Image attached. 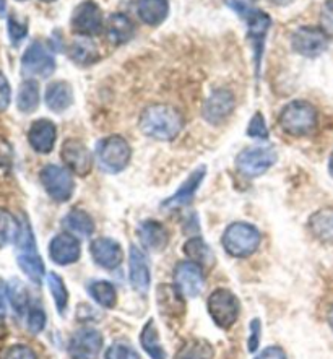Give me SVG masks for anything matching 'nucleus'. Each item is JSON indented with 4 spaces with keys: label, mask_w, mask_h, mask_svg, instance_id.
Masks as SVG:
<instances>
[{
    "label": "nucleus",
    "mask_w": 333,
    "mask_h": 359,
    "mask_svg": "<svg viewBox=\"0 0 333 359\" xmlns=\"http://www.w3.org/2000/svg\"><path fill=\"white\" fill-rule=\"evenodd\" d=\"M182 114L169 104H151L142 112L140 130L155 140L169 142L182 130Z\"/></svg>",
    "instance_id": "1"
},
{
    "label": "nucleus",
    "mask_w": 333,
    "mask_h": 359,
    "mask_svg": "<svg viewBox=\"0 0 333 359\" xmlns=\"http://www.w3.org/2000/svg\"><path fill=\"white\" fill-rule=\"evenodd\" d=\"M18 255L17 264L25 275L36 285H41L44 278V264L41 260L38 250H36V241L33 229L27 219L20 223V231L17 236Z\"/></svg>",
    "instance_id": "2"
},
{
    "label": "nucleus",
    "mask_w": 333,
    "mask_h": 359,
    "mask_svg": "<svg viewBox=\"0 0 333 359\" xmlns=\"http://www.w3.org/2000/svg\"><path fill=\"white\" fill-rule=\"evenodd\" d=\"M317 121L315 107L307 101H291L280 114L281 129L293 137L309 135L315 130Z\"/></svg>",
    "instance_id": "3"
},
{
    "label": "nucleus",
    "mask_w": 333,
    "mask_h": 359,
    "mask_svg": "<svg viewBox=\"0 0 333 359\" xmlns=\"http://www.w3.org/2000/svg\"><path fill=\"white\" fill-rule=\"evenodd\" d=\"M223 248L226 252L236 259H245L252 255L260 245L259 229L249 223H233L229 224L223 234Z\"/></svg>",
    "instance_id": "4"
},
{
    "label": "nucleus",
    "mask_w": 333,
    "mask_h": 359,
    "mask_svg": "<svg viewBox=\"0 0 333 359\" xmlns=\"http://www.w3.org/2000/svg\"><path fill=\"white\" fill-rule=\"evenodd\" d=\"M229 7L234 8L236 12H238V15H240V17L244 18L245 25H247V38L254 46L255 64H257V70H259L266 33H269V29L271 27V18L265 12H262V10L252 8L243 2H238V0L229 2Z\"/></svg>",
    "instance_id": "5"
},
{
    "label": "nucleus",
    "mask_w": 333,
    "mask_h": 359,
    "mask_svg": "<svg viewBox=\"0 0 333 359\" xmlns=\"http://www.w3.org/2000/svg\"><path fill=\"white\" fill-rule=\"evenodd\" d=\"M96 158L102 171L117 174L129 166L132 150L125 138L111 135L101 140L96 147Z\"/></svg>",
    "instance_id": "6"
},
{
    "label": "nucleus",
    "mask_w": 333,
    "mask_h": 359,
    "mask_svg": "<svg viewBox=\"0 0 333 359\" xmlns=\"http://www.w3.org/2000/svg\"><path fill=\"white\" fill-rule=\"evenodd\" d=\"M207 309L215 325L223 328V330H228L238 320L240 306L233 291L222 288L210 294Z\"/></svg>",
    "instance_id": "7"
},
{
    "label": "nucleus",
    "mask_w": 333,
    "mask_h": 359,
    "mask_svg": "<svg viewBox=\"0 0 333 359\" xmlns=\"http://www.w3.org/2000/svg\"><path fill=\"white\" fill-rule=\"evenodd\" d=\"M55 70V59L54 54L50 53L49 46L44 44L43 41H34L29 48L25 50L22 59V72L29 80L33 76L38 79H48L54 74Z\"/></svg>",
    "instance_id": "8"
},
{
    "label": "nucleus",
    "mask_w": 333,
    "mask_h": 359,
    "mask_svg": "<svg viewBox=\"0 0 333 359\" xmlns=\"http://www.w3.org/2000/svg\"><path fill=\"white\" fill-rule=\"evenodd\" d=\"M276 163V151L270 147L245 148L236 158V168L247 177L262 176Z\"/></svg>",
    "instance_id": "9"
},
{
    "label": "nucleus",
    "mask_w": 333,
    "mask_h": 359,
    "mask_svg": "<svg viewBox=\"0 0 333 359\" xmlns=\"http://www.w3.org/2000/svg\"><path fill=\"white\" fill-rule=\"evenodd\" d=\"M39 179L43 187L46 189V192L55 202H69L72 196H74L75 182L72 174L69 172V169L59 168L55 164H49V166H46L41 171Z\"/></svg>",
    "instance_id": "10"
},
{
    "label": "nucleus",
    "mask_w": 333,
    "mask_h": 359,
    "mask_svg": "<svg viewBox=\"0 0 333 359\" xmlns=\"http://www.w3.org/2000/svg\"><path fill=\"white\" fill-rule=\"evenodd\" d=\"M72 32L85 38H91L102 32V12L93 0H85L74 10L70 20Z\"/></svg>",
    "instance_id": "11"
},
{
    "label": "nucleus",
    "mask_w": 333,
    "mask_h": 359,
    "mask_svg": "<svg viewBox=\"0 0 333 359\" xmlns=\"http://www.w3.org/2000/svg\"><path fill=\"white\" fill-rule=\"evenodd\" d=\"M205 275L202 265L192 260L179 262L174 269V286L181 291L184 297H197L202 293Z\"/></svg>",
    "instance_id": "12"
},
{
    "label": "nucleus",
    "mask_w": 333,
    "mask_h": 359,
    "mask_svg": "<svg viewBox=\"0 0 333 359\" xmlns=\"http://www.w3.org/2000/svg\"><path fill=\"white\" fill-rule=\"evenodd\" d=\"M291 46L298 54L314 59L325 53L327 46H329V36L322 32V28L301 27L293 33Z\"/></svg>",
    "instance_id": "13"
},
{
    "label": "nucleus",
    "mask_w": 333,
    "mask_h": 359,
    "mask_svg": "<svg viewBox=\"0 0 333 359\" xmlns=\"http://www.w3.org/2000/svg\"><path fill=\"white\" fill-rule=\"evenodd\" d=\"M102 335L91 327H83L74 333L69 343L70 359H96L102 350Z\"/></svg>",
    "instance_id": "14"
},
{
    "label": "nucleus",
    "mask_w": 333,
    "mask_h": 359,
    "mask_svg": "<svg viewBox=\"0 0 333 359\" xmlns=\"http://www.w3.org/2000/svg\"><path fill=\"white\" fill-rule=\"evenodd\" d=\"M60 158H62L67 169L80 177L88 176L93 169V155L85 147L83 142L75 140V138H69L64 142Z\"/></svg>",
    "instance_id": "15"
},
{
    "label": "nucleus",
    "mask_w": 333,
    "mask_h": 359,
    "mask_svg": "<svg viewBox=\"0 0 333 359\" xmlns=\"http://www.w3.org/2000/svg\"><path fill=\"white\" fill-rule=\"evenodd\" d=\"M234 95L229 90H215L205 101L202 114L203 119L210 124L218 126L231 116L234 111Z\"/></svg>",
    "instance_id": "16"
},
{
    "label": "nucleus",
    "mask_w": 333,
    "mask_h": 359,
    "mask_svg": "<svg viewBox=\"0 0 333 359\" xmlns=\"http://www.w3.org/2000/svg\"><path fill=\"white\" fill-rule=\"evenodd\" d=\"M129 278L132 288L140 294H147L151 285L150 262L142 249L137 245H130L129 252Z\"/></svg>",
    "instance_id": "17"
},
{
    "label": "nucleus",
    "mask_w": 333,
    "mask_h": 359,
    "mask_svg": "<svg viewBox=\"0 0 333 359\" xmlns=\"http://www.w3.org/2000/svg\"><path fill=\"white\" fill-rule=\"evenodd\" d=\"M90 252L95 264H98L106 270H116L124 260L121 244L111 238L95 239L90 245Z\"/></svg>",
    "instance_id": "18"
},
{
    "label": "nucleus",
    "mask_w": 333,
    "mask_h": 359,
    "mask_svg": "<svg viewBox=\"0 0 333 359\" xmlns=\"http://www.w3.org/2000/svg\"><path fill=\"white\" fill-rule=\"evenodd\" d=\"M81 248L80 241L75 234L62 233L57 234L49 244V255L54 264L57 265H72L80 259Z\"/></svg>",
    "instance_id": "19"
},
{
    "label": "nucleus",
    "mask_w": 333,
    "mask_h": 359,
    "mask_svg": "<svg viewBox=\"0 0 333 359\" xmlns=\"http://www.w3.org/2000/svg\"><path fill=\"white\" fill-rule=\"evenodd\" d=\"M55 140H57V129L54 122L48 119H39L32 124L28 132V142L34 151L41 155H48L54 150Z\"/></svg>",
    "instance_id": "20"
},
{
    "label": "nucleus",
    "mask_w": 333,
    "mask_h": 359,
    "mask_svg": "<svg viewBox=\"0 0 333 359\" xmlns=\"http://www.w3.org/2000/svg\"><path fill=\"white\" fill-rule=\"evenodd\" d=\"M205 176H207V168L205 166L197 168L196 171H193L191 176L184 181L182 186L177 189L176 194L163 202V207L168 210H176V208L186 207V205L191 203L193 197H196L197 189L200 187V184H202Z\"/></svg>",
    "instance_id": "21"
},
{
    "label": "nucleus",
    "mask_w": 333,
    "mask_h": 359,
    "mask_svg": "<svg viewBox=\"0 0 333 359\" xmlns=\"http://www.w3.org/2000/svg\"><path fill=\"white\" fill-rule=\"evenodd\" d=\"M138 238L148 250L161 252L169 243L168 229L155 219H147L138 226Z\"/></svg>",
    "instance_id": "22"
},
{
    "label": "nucleus",
    "mask_w": 333,
    "mask_h": 359,
    "mask_svg": "<svg viewBox=\"0 0 333 359\" xmlns=\"http://www.w3.org/2000/svg\"><path fill=\"white\" fill-rule=\"evenodd\" d=\"M106 34L107 39L112 44L121 46L129 43L135 34V25L132 23V20L124 13H112L107 18L106 23Z\"/></svg>",
    "instance_id": "23"
},
{
    "label": "nucleus",
    "mask_w": 333,
    "mask_h": 359,
    "mask_svg": "<svg viewBox=\"0 0 333 359\" xmlns=\"http://www.w3.org/2000/svg\"><path fill=\"white\" fill-rule=\"evenodd\" d=\"M74 102V91L67 81H54L46 90V104L50 111L64 112Z\"/></svg>",
    "instance_id": "24"
},
{
    "label": "nucleus",
    "mask_w": 333,
    "mask_h": 359,
    "mask_svg": "<svg viewBox=\"0 0 333 359\" xmlns=\"http://www.w3.org/2000/svg\"><path fill=\"white\" fill-rule=\"evenodd\" d=\"M137 13L143 23L158 27L168 18L169 2L168 0H138Z\"/></svg>",
    "instance_id": "25"
},
{
    "label": "nucleus",
    "mask_w": 333,
    "mask_h": 359,
    "mask_svg": "<svg viewBox=\"0 0 333 359\" xmlns=\"http://www.w3.org/2000/svg\"><path fill=\"white\" fill-rule=\"evenodd\" d=\"M309 229L320 243L333 244V208H322L312 215L309 218Z\"/></svg>",
    "instance_id": "26"
},
{
    "label": "nucleus",
    "mask_w": 333,
    "mask_h": 359,
    "mask_svg": "<svg viewBox=\"0 0 333 359\" xmlns=\"http://www.w3.org/2000/svg\"><path fill=\"white\" fill-rule=\"evenodd\" d=\"M158 306L163 316L177 317L184 311V296L176 286L161 285L158 288Z\"/></svg>",
    "instance_id": "27"
},
{
    "label": "nucleus",
    "mask_w": 333,
    "mask_h": 359,
    "mask_svg": "<svg viewBox=\"0 0 333 359\" xmlns=\"http://www.w3.org/2000/svg\"><path fill=\"white\" fill-rule=\"evenodd\" d=\"M69 55L75 64L91 65L100 59V50L98 46H96L90 38L80 36L79 39H75L74 43L70 44Z\"/></svg>",
    "instance_id": "28"
},
{
    "label": "nucleus",
    "mask_w": 333,
    "mask_h": 359,
    "mask_svg": "<svg viewBox=\"0 0 333 359\" xmlns=\"http://www.w3.org/2000/svg\"><path fill=\"white\" fill-rule=\"evenodd\" d=\"M140 345L151 359H166V353L163 350L160 340V333H158V328L153 320H148L145 327L142 328Z\"/></svg>",
    "instance_id": "29"
},
{
    "label": "nucleus",
    "mask_w": 333,
    "mask_h": 359,
    "mask_svg": "<svg viewBox=\"0 0 333 359\" xmlns=\"http://www.w3.org/2000/svg\"><path fill=\"white\" fill-rule=\"evenodd\" d=\"M215 350L207 340L202 338H191L181 346L174 359H213Z\"/></svg>",
    "instance_id": "30"
},
{
    "label": "nucleus",
    "mask_w": 333,
    "mask_h": 359,
    "mask_svg": "<svg viewBox=\"0 0 333 359\" xmlns=\"http://www.w3.org/2000/svg\"><path fill=\"white\" fill-rule=\"evenodd\" d=\"M184 254L202 266H210L215 262L213 250L210 249V245L202 238L189 239L184 245Z\"/></svg>",
    "instance_id": "31"
},
{
    "label": "nucleus",
    "mask_w": 333,
    "mask_h": 359,
    "mask_svg": "<svg viewBox=\"0 0 333 359\" xmlns=\"http://www.w3.org/2000/svg\"><path fill=\"white\" fill-rule=\"evenodd\" d=\"M39 106V86L34 80L23 81L18 90L17 96V107L25 114L34 112Z\"/></svg>",
    "instance_id": "32"
},
{
    "label": "nucleus",
    "mask_w": 333,
    "mask_h": 359,
    "mask_svg": "<svg viewBox=\"0 0 333 359\" xmlns=\"http://www.w3.org/2000/svg\"><path fill=\"white\" fill-rule=\"evenodd\" d=\"M65 228L75 236H91L95 233V223L91 217L83 210H72L64 219Z\"/></svg>",
    "instance_id": "33"
},
{
    "label": "nucleus",
    "mask_w": 333,
    "mask_h": 359,
    "mask_svg": "<svg viewBox=\"0 0 333 359\" xmlns=\"http://www.w3.org/2000/svg\"><path fill=\"white\" fill-rule=\"evenodd\" d=\"M88 293L93 297L95 302H98L101 307H106V309H112L117 302V293L114 285L109 283V281L98 280L90 283Z\"/></svg>",
    "instance_id": "34"
},
{
    "label": "nucleus",
    "mask_w": 333,
    "mask_h": 359,
    "mask_svg": "<svg viewBox=\"0 0 333 359\" xmlns=\"http://www.w3.org/2000/svg\"><path fill=\"white\" fill-rule=\"evenodd\" d=\"M48 285H49V291L54 297L55 307H57L59 314H64L67 306H69V291L65 288L64 280L60 278L57 273L50 271L48 275Z\"/></svg>",
    "instance_id": "35"
},
{
    "label": "nucleus",
    "mask_w": 333,
    "mask_h": 359,
    "mask_svg": "<svg viewBox=\"0 0 333 359\" xmlns=\"http://www.w3.org/2000/svg\"><path fill=\"white\" fill-rule=\"evenodd\" d=\"M20 231V223L15 219L12 213H8L7 210H0V249L5 245L17 241Z\"/></svg>",
    "instance_id": "36"
},
{
    "label": "nucleus",
    "mask_w": 333,
    "mask_h": 359,
    "mask_svg": "<svg viewBox=\"0 0 333 359\" xmlns=\"http://www.w3.org/2000/svg\"><path fill=\"white\" fill-rule=\"evenodd\" d=\"M8 301L17 314H25V312H28V291L23 286L22 281H13V285L8 286Z\"/></svg>",
    "instance_id": "37"
},
{
    "label": "nucleus",
    "mask_w": 333,
    "mask_h": 359,
    "mask_svg": "<svg viewBox=\"0 0 333 359\" xmlns=\"http://www.w3.org/2000/svg\"><path fill=\"white\" fill-rule=\"evenodd\" d=\"M28 34V23L27 20H20L18 17H8V36H10V41H12V44L18 46L22 41L27 38Z\"/></svg>",
    "instance_id": "38"
},
{
    "label": "nucleus",
    "mask_w": 333,
    "mask_h": 359,
    "mask_svg": "<svg viewBox=\"0 0 333 359\" xmlns=\"http://www.w3.org/2000/svg\"><path fill=\"white\" fill-rule=\"evenodd\" d=\"M27 314H28V319H27L28 330L32 333L43 332L46 327V312L38 306H32Z\"/></svg>",
    "instance_id": "39"
},
{
    "label": "nucleus",
    "mask_w": 333,
    "mask_h": 359,
    "mask_svg": "<svg viewBox=\"0 0 333 359\" xmlns=\"http://www.w3.org/2000/svg\"><path fill=\"white\" fill-rule=\"evenodd\" d=\"M104 359H140V356H138V353L132 346L125 345V343H114L106 351Z\"/></svg>",
    "instance_id": "40"
},
{
    "label": "nucleus",
    "mask_w": 333,
    "mask_h": 359,
    "mask_svg": "<svg viewBox=\"0 0 333 359\" xmlns=\"http://www.w3.org/2000/svg\"><path fill=\"white\" fill-rule=\"evenodd\" d=\"M247 135L252 138H259V140H266V138H269V129H266L265 119L260 112H257V114L252 117V121L249 122Z\"/></svg>",
    "instance_id": "41"
},
{
    "label": "nucleus",
    "mask_w": 333,
    "mask_h": 359,
    "mask_svg": "<svg viewBox=\"0 0 333 359\" xmlns=\"http://www.w3.org/2000/svg\"><path fill=\"white\" fill-rule=\"evenodd\" d=\"M0 359H36V355L32 348L25 345H15L5 350Z\"/></svg>",
    "instance_id": "42"
},
{
    "label": "nucleus",
    "mask_w": 333,
    "mask_h": 359,
    "mask_svg": "<svg viewBox=\"0 0 333 359\" xmlns=\"http://www.w3.org/2000/svg\"><path fill=\"white\" fill-rule=\"evenodd\" d=\"M260 333H262V325H260V320L254 319L252 322H250V338L247 341V346H249L250 353H255L259 350Z\"/></svg>",
    "instance_id": "43"
},
{
    "label": "nucleus",
    "mask_w": 333,
    "mask_h": 359,
    "mask_svg": "<svg viewBox=\"0 0 333 359\" xmlns=\"http://www.w3.org/2000/svg\"><path fill=\"white\" fill-rule=\"evenodd\" d=\"M322 32L327 36H333V2H327L324 7V12H322Z\"/></svg>",
    "instance_id": "44"
},
{
    "label": "nucleus",
    "mask_w": 333,
    "mask_h": 359,
    "mask_svg": "<svg viewBox=\"0 0 333 359\" xmlns=\"http://www.w3.org/2000/svg\"><path fill=\"white\" fill-rule=\"evenodd\" d=\"M10 98H12V90H10L7 79L0 72V111L7 109L10 104Z\"/></svg>",
    "instance_id": "45"
},
{
    "label": "nucleus",
    "mask_w": 333,
    "mask_h": 359,
    "mask_svg": "<svg viewBox=\"0 0 333 359\" xmlns=\"http://www.w3.org/2000/svg\"><path fill=\"white\" fill-rule=\"evenodd\" d=\"M255 359H286L285 351L278 346H269Z\"/></svg>",
    "instance_id": "46"
},
{
    "label": "nucleus",
    "mask_w": 333,
    "mask_h": 359,
    "mask_svg": "<svg viewBox=\"0 0 333 359\" xmlns=\"http://www.w3.org/2000/svg\"><path fill=\"white\" fill-rule=\"evenodd\" d=\"M8 301V286L4 280H0V314H5Z\"/></svg>",
    "instance_id": "47"
},
{
    "label": "nucleus",
    "mask_w": 333,
    "mask_h": 359,
    "mask_svg": "<svg viewBox=\"0 0 333 359\" xmlns=\"http://www.w3.org/2000/svg\"><path fill=\"white\" fill-rule=\"evenodd\" d=\"M5 314H0V338H4L7 335V327H5V320H4Z\"/></svg>",
    "instance_id": "48"
},
{
    "label": "nucleus",
    "mask_w": 333,
    "mask_h": 359,
    "mask_svg": "<svg viewBox=\"0 0 333 359\" xmlns=\"http://www.w3.org/2000/svg\"><path fill=\"white\" fill-rule=\"evenodd\" d=\"M5 10H7V0H0V17H4Z\"/></svg>",
    "instance_id": "49"
},
{
    "label": "nucleus",
    "mask_w": 333,
    "mask_h": 359,
    "mask_svg": "<svg viewBox=\"0 0 333 359\" xmlns=\"http://www.w3.org/2000/svg\"><path fill=\"white\" fill-rule=\"evenodd\" d=\"M270 2H273L276 5H288L290 2H293V0H270Z\"/></svg>",
    "instance_id": "50"
},
{
    "label": "nucleus",
    "mask_w": 333,
    "mask_h": 359,
    "mask_svg": "<svg viewBox=\"0 0 333 359\" xmlns=\"http://www.w3.org/2000/svg\"><path fill=\"white\" fill-rule=\"evenodd\" d=\"M329 171H330V176L333 177V153H332V156H330V161H329Z\"/></svg>",
    "instance_id": "51"
},
{
    "label": "nucleus",
    "mask_w": 333,
    "mask_h": 359,
    "mask_svg": "<svg viewBox=\"0 0 333 359\" xmlns=\"http://www.w3.org/2000/svg\"><path fill=\"white\" fill-rule=\"evenodd\" d=\"M329 322H330V327H332V330H333V306H332L330 314H329Z\"/></svg>",
    "instance_id": "52"
},
{
    "label": "nucleus",
    "mask_w": 333,
    "mask_h": 359,
    "mask_svg": "<svg viewBox=\"0 0 333 359\" xmlns=\"http://www.w3.org/2000/svg\"><path fill=\"white\" fill-rule=\"evenodd\" d=\"M43 2H54V0H43Z\"/></svg>",
    "instance_id": "53"
},
{
    "label": "nucleus",
    "mask_w": 333,
    "mask_h": 359,
    "mask_svg": "<svg viewBox=\"0 0 333 359\" xmlns=\"http://www.w3.org/2000/svg\"><path fill=\"white\" fill-rule=\"evenodd\" d=\"M20 2H23V0H20Z\"/></svg>",
    "instance_id": "54"
}]
</instances>
